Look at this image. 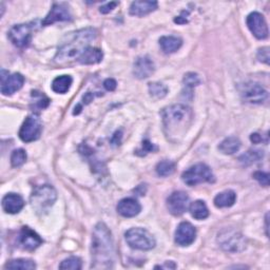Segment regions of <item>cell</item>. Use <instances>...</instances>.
Segmentation results:
<instances>
[{"label":"cell","mask_w":270,"mask_h":270,"mask_svg":"<svg viewBox=\"0 0 270 270\" xmlns=\"http://www.w3.org/2000/svg\"><path fill=\"white\" fill-rule=\"evenodd\" d=\"M143 149L145 152H153V151H157L158 148L154 146L153 144H151L149 140H145L143 143Z\"/></svg>","instance_id":"f35d334b"},{"label":"cell","mask_w":270,"mask_h":270,"mask_svg":"<svg viewBox=\"0 0 270 270\" xmlns=\"http://www.w3.org/2000/svg\"><path fill=\"white\" fill-rule=\"evenodd\" d=\"M93 98H94V94L90 93V92L86 93V95L84 96V104H89L90 101H92Z\"/></svg>","instance_id":"60d3db41"},{"label":"cell","mask_w":270,"mask_h":270,"mask_svg":"<svg viewBox=\"0 0 270 270\" xmlns=\"http://www.w3.org/2000/svg\"><path fill=\"white\" fill-rule=\"evenodd\" d=\"M92 265L94 269L113 268L115 262V249L111 231L104 223H98L92 238Z\"/></svg>","instance_id":"7a4b0ae2"},{"label":"cell","mask_w":270,"mask_h":270,"mask_svg":"<svg viewBox=\"0 0 270 270\" xmlns=\"http://www.w3.org/2000/svg\"><path fill=\"white\" fill-rule=\"evenodd\" d=\"M102 60L101 50L97 48H88L79 58V61L83 65H95Z\"/></svg>","instance_id":"7402d4cb"},{"label":"cell","mask_w":270,"mask_h":270,"mask_svg":"<svg viewBox=\"0 0 270 270\" xmlns=\"http://www.w3.org/2000/svg\"><path fill=\"white\" fill-rule=\"evenodd\" d=\"M164 132L172 143L181 141L194 120L192 110L185 105H173L162 111Z\"/></svg>","instance_id":"6da1fadb"},{"label":"cell","mask_w":270,"mask_h":270,"mask_svg":"<svg viewBox=\"0 0 270 270\" xmlns=\"http://www.w3.org/2000/svg\"><path fill=\"white\" fill-rule=\"evenodd\" d=\"M104 87L106 88V90H108V91H114V90L118 87V84L114 80L108 79L104 82Z\"/></svg>","instance_id":"74e56055"},{"label":"cell","mask_w":270,"mask_h":270,"mask_svg":"<svg viewBox=\"0 0 270 270\" xmlns=\"http://www.w3.org/2000/svg\"><path fill=\"white\" fill-rule=\"evenodd\" d=\"M118 6H119V3H108L105 6L100 7L99 12L101 13V14H108V13L113 11Z\"/></svg>","instance_id":"8d00e7d4"},{"label":"cell","mask_w":270,"mask_h":270,"mask_svg":"<svg viewBox=\"0 0 270 270\" xmlns=\"http://www.w3.org/2000/svg\"><path fill=\"white\" fill-rule=\"evenodd\" d=\"M154 70H156V66L149 56H140L134 62L133 74L138 80L148 79L153 74Z\"/></svg>","instance_id":"e0dca14e"},{"label":"cell","mask_w":270,"mask_h":270,"mask_svg":"<svg viewBox=\"0 0 270 270\" xmlns=\"http://www.w3.org/2000/svg\"><path fill=\"white\" fill-rule=\"evenodd\" d=\"M72 82L73 80L70 75L58 76L52 83V90L55 93L65 94L69 91Z\"/></svg>","instance_id":"cb8c5ba5"},{"label":"cell","mask_w":270,"mask_h":270,"mask_svg":"<svg viewBox=\"0 0 270 270\" xmlns=\"http://www.w3.org/2000/svg\"><path fill=\"white\" fill-rule=\"evenodd\" d=\"M7 269H14V270H33L36 268V264L31 260L25 259H17L12 260L8 262L5 266Z\"/></svg>","instance_id":"4316f807"},{"label":"cell","mask_w":270,"mask_h":270,"mask_svg":"<svg viewBox=\"0 0 270 270\" xmlns=\"http://www.w3.org/2000/svg\"><path fill=\"white\" fill-rule=\"evenodd\" d=\"M182 179L188 186H197L203 183H213L214 175L207 165L200 163L186 170L182 174Z\"/></svg>","instance_id":"52a82bcc"},{"label":"cell","mask_w":270,"mask_h":270,"mask_svg":"<svg viewBox=\"0 0 270 270\" xmlns=\"http://www.w3.org/2000/svg\"><path fill=\"white\" fill-rule=\"evenodd\" d=\"M237 201V195L233 190H226L218 194L214 199V205L217 208H227L234 206Z\"/></svg>","instance_id":"603a6c76"},{"label":"cell","mask_w":270,"mask_h":270,"mask_svg":"<svg viewBox=\"0 0 270 270\" xmlns=\"http://www.w3.org/2000/svg\"><path fill=\"white\" fill-rule=\"evenodd\" d=\"M60 269H70V270H80L82 269V261L77 256H70V258L62 261L59 265Z\"/></svg>","instance_id":"1f68e13d"},{"label":"cell","mask_w":270,"mask_h":270,"mask_svg":"<svg viewBox=\"0 0 270 270\" xmlns=\"http://www.w3.org/2000/svg\"><path fill=\"white\" fill-rule=\"evenodd\" d=\"M125 238L133 249L147 251L156 247V239L144 228H131L125 234Z\"/></svg>","instance_id":"277c9868"},{"label":"cell","mask_w":270,"mask_h":270,"mask_svg":"<svg viewBox=\"0 0 270 270\" xmlns=\"http://www.w3.org/2000/svg\"><path fill=\"white\" fill-rule=\"evenodd\" d=\"M217 243L228 252H241L247 246V242L242 234L235 229H224L217 236Z\"/></svg>","instance_id":"8992f818"},{"label":"cell","mask_w":270,"mask_h":270,"mask_svg":"<svg viewBox=\"0 0 270 270\" xmlns=\"http://www.w3.org/2000/svg\"><path fill=\"white\" fill-rule=\"evenodd\" d=\"M149 93L152 97L161 99L168 93V88L161 83H151L149 84Z\"/></svg>","instance_id":"83f0119b"},{"label":"cell","mask_w":270,"mask_h":270,"mask_svg":"<svg viewBox=\"0 0 270 270\" xmlns=\"http://www.w3.org/2000/svg\"><path fill=\"white\" fill-rule=\"evenodd\" d=\"M263 158V151L260 150H250L246 153H244L243 156L240 158V162L243 165H251L255 162L260 161Z\"/></svg>","instance_id":"f1b7e54d"},{"label":"cell","mask_w":270,"mask_h":270,"mask_svg":"<svg viewBox=\"0 0 270 270\" xmlns=\"http://www.w3.org/2000/svg\"><path fill=\"white\" fill-rule=\"evenodd\" d=\"M242 98L250 104H263L268 98V92L256 83H246L241 87Z\"/></svg>","instance_id":"30bf717a"},{"label":"cell","mask_w":270,"mask_h":270,"mask_svg":"<svg viewBox=\"0 0 270 270\" xmlns=\"http://www.w3.org/2000/svg\"><path fill=\"white\" fill-rule=\"evenodd\" d=\"M57 199L55 189L50 185H44L34 190L31 196L32 207L37 211L43 213L50 207H52Z\"/></svg>","instance_id":"5b68a950"},{"label":"cell","mask_w":270,"mask_h":270,"mask_svg":"<svg viewBox=\"0 0 270 270\" xmlns=\"http://www.w3.org/2000/svg\"><path fill=\"white\" fill-rule=\"evenodd\" d=\"M24 207L23 199L16 194H8L3 199V208L7 213L16 214Z\"/></svg>","instance_id":"d6986e66"},{"label":"cell","mask_w":270,"mask_h":270,"mask_svg":"<svg viewBox=\"0 0 270 270\" xmlns=\"http://www.w3.org/2000/svg\"><path fill=\"white\" fill-rule=\"evenodd\" d=\"M197 230L195 226L188 223L183 222L178 225L175 231V243L179 246H189L196 241Z\"/></svg>","instance_id":"9a60e30c"},{"label":"cell","mask_w":270,"mask_h":270,"mask_svg":"<svg viewBox=\"0 0 270 270\" xmlns=\"http://www.w3.org/2000/svg\"><path fill=\"white\" fill-rule=\"evenodd\" d=\"M189 211L191 215L197 218V220H205V218H207L209 215V210L207 208V206H206L205 202L203 201H196L194 203H191Z\"/></svg>","instance_id":"d4e9b609"},{"label":"cell","mask_w":270,"mask_h":270,"mask_svg":"<svg viewBox=\"0 0 270 270\" xmlns=\"http://www.w3.org/2000/svg\"><path fill=\"white\" fill-rule=\"evenodd\" d=\"M175 171V164L171 161H163L157 165V173L160 176L166 177L173 174Z\"/></svg>","instance_id":"f546056e"},{"label":"cell","mask_w":270,"mask_h":270,"mask_svg":"<svg viewBox=\"0 0 270 270\" xmlns=\"http://www.w3.org/2000/svg\"><path fill=\"white\" fill-rule=\"evenodd\" d=\"M176 266H175V264H173L172 262H170V263H166L165 265H163V266H157L156 268H175Z\"/></svg>","instance_id":"b9f144b4"},{"label":"cell","mask_w":270,"mask_h":270,"mask_svg":"<svg viewBox=\"0 0 270 270\" xmlns=\"http://www.w3.org/2000/svg\"><path fill=\"white\" fill-rule=\"evenodd\" d=\"M32 96L34 97V107L37 109H45L49 106V98H47L44 94L42 93H37V92H33Z\"/></svg>","instance_id":"836d02e7"},{"label":"cell","mask_w":270,"mask_h":270,"mask_svg":"<svg viewBox=\"0 0 270 270\" xmlns=\"http://www.w3.org/2000/svg\"><path fill=\"white\" fill-rule=\"evenodd\" d=\"M24 84V77L20 73L9 75V72L2 71V93L6 96L19 91Z\"/></svg>","instance_id":"8fae6325"},{"label":"cell","mask_w":270,"mask_h":270,"mask_svg":"<svg viewBox=\"0 0 270 270\" xmlns=\"http://www.w3.org/2000/svg\"><path fill=\"white\" fill-rule=\"evenodd\" d=\"M95 38L96 31L92 28L82 29L68 35L66 37V41H63L58 48L54 58L55 61L58 63H63L80 58Z\"/></svg>","instance_id":"3957f363"},{"label":"cell","mask_w":270,"mask_h":270,"mask_svg":"<svg viewBox=\"0 0 270 270\" xmlns=\"http://www.w3.org/2000/svg\"><path fill=\"white\" fill-rule=\"evenodd\" d=\"M118 212L124 217H134L136 216L140 210L141 206L134 199H124L118 205Z\"/></svg>","instance_id":"ac0fdd59"},{"label":"cell","mask_w":270,"mask_h":270,"mask_svg":"<svg viewBox=\"0 0 270 270\" xmlns=\"http://www.w3.org/2000/svg\"><path fill=\"white\" fill-rule=\"evenodd\" d=\"M158 9V3L157 2H134L130 6L129 13L130 15L133 16H145L150 14L153 11Z\"/></svg>","instance_id":"ffe728a7"},{"label":"cell","mask_w":270,"mask_h":270,"mask_svg":"<svg viewBox=\"0 0 270 270\" xmlns=\"http://www.w3.org/2000/svg\"><path fill=\"white\" fill-rule=\"evenodd\" d=\"M201 84V80L197 73H187L184 76V85L189 88V89H194L195 87L199 86Z\"/></svg>","instance_id":"d6a6232c"},{"label":"cell","mask_w":270,"mask_h":270,"mask_svg":"<svg viewBox=\"0 0 270 270\" xmlns=\"http://www.w3.org/2000/svg\"><path fill=\"white\" fill-rule=\"evenodd\" d=\"M183 42L181 38L175 36H163L160 40V46L166 54H171L182 47Z\"/></svg>","instance_id":"44dd1931"},{"label":"cell","mask_w":270,"mask_h":270,"mask_svg":"<svg viewBox=\"0 0 270 270\" xmlns=\"http://www.w3.org/2000/svg\"><path fill=\"white\" fill-rule=\"evenodd\" d=\"M253 178L256 179L262 186L268 187L269 186V174L262 172V171H256L253 173Z\"/></svg>","instance_id":"e575fe53"},{"label":"cell","mask_w":270,"mask_h":270,"mask_svg":"<svg viewBox=\"0 0 270 270\" xmlns=\"http://www.w3.org/2000/svg\"><path fill=\"white\" fill-rule=\"evenodd\" d=\"M258 59L264 63H266V65H269V59H270V56H269V48L268 47H265V48H262L259 50L258 52Z\"/></svg>","instance_id":"d590c367"},{"label":"cell","mask_w":270,"mask_h":270,"mask_svg":"<svg viewBox=\"0 0 270 270\" xmlns=\"http://www.w3.org/2000/svg\"><path fill=\"white\" fill-rule=\"evenodd\" d=\"M247 25L251 33L258 38V40H266L268 37V27L264 16L258 12H253L247 17Z\"/></svg>","instance_id":"7c38bea8"},{"label":"cell","mask_w":270,"mask_h":270,"mask_svg":"<svg viewBox=\"0 0 270 270\" xmlns=\"http://www.w3.org/2000/svg\"><path fill=\"white\" fill-rule=\"evenodd\" d=\"M189 197L186 192L176 191L167 200V207H168L171 214L179 216L185 213L188 208Z\"/></svg>","instance_id":"4fadbf2b"},{"label":"cell","mask_w":270,"mask_h":270,"mask_svg":"<svg viewBox=\"0 0 270 270\" xmlns=\"http://www.w3.org/2000/svg\"><path fill=\"white\" fill-rule=\"evenodd\" d=\"M250 139H251V141H252V143H253V144H260V143H261V141L263 140L262 136H261L260 134H258V133H254V134H251V136H250Z\"/></svg>","instance_id":"ab89813d"},{"label":"cell","mask_w":270,"mask_h":270,"mask_svg":"<svg viewBox=\"0 0 270 270\" xmlns=\"http://www.w3.org/2000/svg\"><path fill=\"white\" fill-rule=\"evenodd\" d=\"M17 242L19 247L30 251L35 250L43 244L42 238L29 227L21 228L20 234L17 238Z\"/></svg>","instance_id":"5bb4252c"},{"label":"cell","mask_w":270,"mask_h":270,"mask_svg":"<svg viewBox=\"0 0 270 270\" xmlns=\"http://www.w3.org/2000/svg\"><path fill=\"white\" fill-rule=\"evenodd\" d=\"M43 131V124L37 115H30L23 122L20 130L19 137L24 143H31L41 137Z\"/></svg>","instance_id":"ba28073f"},{"label":"cell","mask_w":270,"mask_h":270,"mask_svg":"<svg viewBox=\"0 0 270 270\" xmlns=\"http://www.w3.org/2000/svg\"><path fill=\"white\" fill-rule=\"evenodd\" d=\"M240 148H241V141L238 137H235V136L225 138L220 144V146H218V149H220L222 153L229 154V156L230 154L238 152Z\"/></svg>","instance_id":"484cf974"},{"label":"cell","mask_w":270,"mask_h":270,"mask_svg":"<svg viewBox=\"0 0 270 270\" xmlns=\"http://www.w3.org/2000/svg\"><path fill=\"white\" fill-rule=\"evenodd\" d=\"M72 15L66 4H54L47 17L42 22L43 25H50L58 21H70Z\"/></svg>","instance_id":"2e32d148"},{"label":"cell","mask_w":270,"mask_h":270,"mask_svg":"<svg viewBox=\"0 0 270 270\" xmlns=\"http://www.w3.org/2000/svg\"><path fill=\"white\" fill-rule=\"evenodd\" d=\"M35 23L33 22L14 25L9 32V38L11 43L18 48L28 47L31 43Z\"/></svg>","instance_id":"9c48e42d"},{"label":"cell","mask_w":270,"mask_h":270,"mask_svg":"<svg viewBox=\"0 0 270 270\" xmlns=\"http://www.w3.org/2000/svg\"><path fill=\"white\" fill-rule=\"evenodd\" d=\"M25 161H27V153H25L23 149H17L12 153L11 164L13 167H15V168L22 166Z\"/></svg>","instance_id":"4dcf8cb0"}]
</instances>
